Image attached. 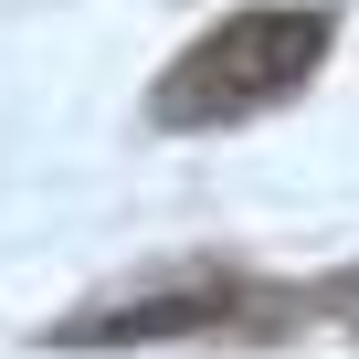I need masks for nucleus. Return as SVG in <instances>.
Returning <instances> with one entry per match:
<instances>
[{
    "instance_id": "nucleus-1",
    "label": "nucleus",
    "mask_w": 359,
    "mask_h": 359,
    "mask_svg": "<svg viewBox=\"0 0 359 359\" xmlns=\"http://www.w3.org/2000/svg\"><path fill=\"white\" fill-rule=\"evenodd\" d=\"M317 53H327V22H317V11H243V22H222L212 43L180 53V74L158 85V116H169V127L254 116V106L296 95V74H306Z\"/></svg>"
}]
</instances>
